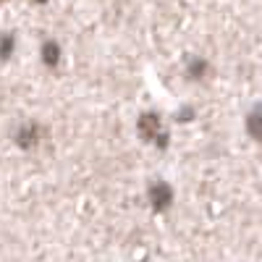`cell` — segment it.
<instances>
[{"instance_id": "obj_3", "label": "cell", "mask_w": 262, "mask_h": 262, "mask_svg": "<svg viewBox=\"0 0 262 262\" xmlns=\"http://www.w3.org/2000/svg\"><path fill=\"white\" fill-rule=\"evenodd\" d=\"M158 128H160V118L158 116H144L142 121H139V134L144 137V139H152L158 134Z\"/></svg>"}, {"instance_id": "obj_2", "label": "cell", "mask_w": 262, "mask_h": 262, "mask_svg": "<svg viewBox=\"0 0 262 262\" xmlns=\"http://www.w3.org/2000/svg\"><path fill=\"white\" fill-rule=\"evenodd\" d=\"M152 205H155L158 210H165L170 205V189L160 181L158 186H152Z\"/></svg>"}, {"instance_id": "obj_1", "label": "cell", "mask_w": 262, "mask_h": 262, "mask_svg": "<svg viewBox=\"0 0 262 262\" xmlns=\"http://www.w3.org/2000/svg\"><path fill=\"white\" fill-rule=\"evenodd\" d=\"M247 131L252 134V139L262 142V107H254L247 116Z\"/></svg>"}, {"instance_id": "obj_4", "label": "cell", "mask_w": 262, "mask_h": 262, "mask_svg": "<svg viewBox=\"0 0 262 262\" xmlns=\"http://www.w3.org/2000/svg\"><path fill=\"white\" fill-rule=\"evenodd\" d=\"M45 63L48 66L58 63V45H53V42H48V45H45Z\"/></svg>"}]
</instances>
